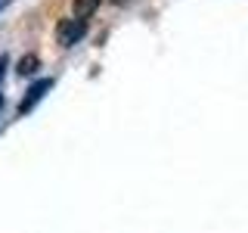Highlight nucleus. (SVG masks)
I'll return each instance as SVG.
<instances>
[{
    "label": "nucleus",
    "instance_id": "f257e3e1",
    "mask_svg": "<svg viewBox=\"0 0 248 233\" xmlns=\"http://www.w3.org/2000/svg\"><path fill=\"white\" fill-rule=\"evenodd\" d=\"M87 31V19H78V16H68V19H59L56 25V41L59 47H75Z\"/></svg>",
    "mask_w": 248,
    "mask_h": 233
},
{
    "label": "nucleus",
    "instance_id": "7ed1b4c3",
    "mask_svg": "<svg viewBox=\"0 0 248 233\" xmlns=\"http://www.w3.org/2000/svg\"><path fill=\"white\" fill-rule=\"evenodd\" d=\"M96 6H99V0H75V16L78 19H87Z\"/></svg>",
    "mask_w": 248,
    "mask_h": 233
},
{
    "label": "nucleus",
    "instance_id": "39448f33",
    "mask_svg": "<svg viewBox=\"0 0 248 233\" xmlns=\"http://www.w3.org/2000/svg\"><path fill=\"white\" fill-rule=\"evenodd\" d=\"M6 62H10V59H6V56H0V84H3V72H6Z\"/></svg>",
    "mask_w": 248,
    "mask_h": 233
},
{
    "label": "nucleus",
    "instance_id": "20e7f679",
    "mask_svg": "<svg viewBox=\"0 0 248 233\" xmlns=\"http://www.w3.org/2000/svg\"><path fill=\"white\" fill-rule=\"evenodd\" d=\"M37 68V56H22V62H19V75H31Z\"/></svg>",
    "mask_w": 248,
    "mask_h": 233
},
{
    "label": "nucleus",
    "instance_id": "423d86ee",
    "mask_svg": "<svg viewBox=\"0 0 248 233\" xmlns=\"http://www.w3.org/2000/svg\"><path fill=\"white\" fill-rule=\"evenodd\" d=\"M6 6H10V0H0V13H3V10H6Z\"/></svg>",
    "mask_w": 248,
    "mask_h": 233
},
{
    "label": "nucleus",
    "instance_id": "f03ea898",
    "mask_svg": "<svg viewBox=\"0 0 248 233\" xmlns=\"http://www.w3.org/2000/svg\"><path fill=\"white\" fill-rule=\"evenodd\" d=\"M53 87V78H41V81H34L28 87V93L25 97H22V103H19V115H25V112H31V109H34L37 103H41V100L46 97V90Z\"/></svg>",
    "mask_w": 248,
    "mask_h": 233
},
{
    "label": "nucleus",
    "instance_id": "0eeeda50",
    "mask_svg": "<svg viewBox=\"0 0 248 233\" xmlns=\"http://www.w3.org/2000/svg\"><path fill=\"white\" fill-rule=\"evenodd\" d=\"M115 3H124V0H115Z\"/></svg>",
    "mask_w": 248,
    "mask_h": 233
}]
</instances>
